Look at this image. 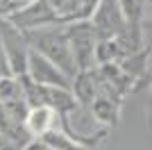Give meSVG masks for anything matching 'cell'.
<instances>
[{
  "label": "cell",
  "instance_id": "1",
  "mask_svg": "<svg viewBox=\"0 0 152 150\" xmlns=\"http://www.w3.org/2000/svg\"><path fill=\"white\" fill-rule=\"evenodd\" d=\"M23 34H25V41L30 48L39 50L50 62H55L66 75L73 77L77 73L75 62H73V52H70V43H68L66 21L50 23V25H43V27H34V30H25Z\"/></svg>",
  "mask_w": 152,
  "mask_h": 150
},
{
  "label": "cell",
  "instance_id": "2",
  "mask_svg": "<svg viewBox=\"0 0 152 150\" xmlns=\"http://www.w3.org/2000/svg\"><path fill=\"white\" fill-rule=\"evenodd\" d=\"M59 127H61L68 137L75 139V143L80 146V148H95V146H100L109 134V127H104V125L91 114L89 107L80 105V102H75L68 112H64L61 116H59Z\"/></svg>",
  "mask_w": 152,
  "mask_h": 150
},
{
  "label": "cell",
  "instance_id": "3",
  "mask_svg": "<svg viewBox=\"0 0 152 150\" xmlns=\"http://www.w3.org/2000/svg\"><path fill=\"white\" fill-rule=\"evenodd\" d=\"M66 32H68V43L73 52V62L77 71L93 68L95 66V43L98 34L89 18L80 21H66Z\"/></svg>",
  "mask_w": 152,
  "mask_h": 150
},
{
  "label": "cell",
  "instance_id": "4",
  "mask_svg": "<svg viewBox=\"0 0 152 150\" xmlns=\"http://www.w3.org/2000/svg\"><path fill=\"white\" fill-rule=\"evenodd\" d=\"M27 46L25 34L14 27L7 18H0V52L5 57V64L12 75L25 73V59H27Z\"/></svg>",
  "mask_w": 152,
  "mask_h": 150
},
{
  "label": "cell",
  "instance_id": "5",
  "mask_svg": "<svg viewBox=\"0 0 152 150\" xmlns=\"http://www.w3.org/2000/svg\"><path fill=\"white\" fill-rule=\"evenodd\" d=\"M7 21L14 27H18L20 32H25V30L43 27V25H50V23H59L61 18H59L57 9L52 7L50 0H32L25 7H20L18 12L9 14Z\"/></svg>",
  "mask_w": 152,
  "mask_h": 150
},
{
  "label": "cell",
  "instance_id": "6",
  "mask_svg": "<svg viewBox=\"0 0 152 150\" xmlns=\"http://www.w3.org/2000/svg\"><path fill=\"white\" fill-rule=\"evenodd\" d=\"M25 75L45 87H70V75H66L55 62H50L39 50L30 48L25 59Z\"/></svg>",
  "mask_w": 152,
  "mask_h": 150
},
{
  "label": "cell",
  "instance_id": "7",
  "mask_svg": "<svg viewBox=\"0 0 152 150\" xmlns=\"http://www.w3.org/2000/svg\"><path fill=\"white\" fill-rule=\"evenodd\" d=\"M89 21L93 23L98 39H116L125 32V18L121 14L118 0H98Z\"/></svg>",
  "mask_w": 152,
  "mask_h": 150
},
{
  "label": "cell",
  "instance_id": "8",
  "mask_svg": "<svg viewBox=\"0 0 152 150\" xmlns=\"http://www.w3.org/2000/svg\"><path fill=\"white\" fill-rule=\"evenodd\" d=\"M25 130L32 134V139L43 134L45 130H50L55 125H59V114L48 105H34V107H27V114H25Z\"/></svg>",
  "mask_w": 152,
  "mask_h": 150
},
{
  "label": "cell",
  "instance_id": "9",
  "mask_svg": "<svg viewBox=\"0 0 152 150\" xmlns=\"http://www.w3.org/2000/svg\"><path fill=\"white\" fill-rule=\"evenodd\" d=\"M61 21H80L93 14L98 0H50Z\"/></svg>",
  "mask_w": 152,
  "mask_h": 150
},
{
  "label": "cell",
  "instance_id": "10",
  "mask_svg": "<svg viewBox=\"0 0 152 150\" xmlns=\"http://www.w3.org/2000/svg\"><path fill=\"white\" fill-rule=\"evenodd\" d=\"M32 0H0V18H7L9 14L18 12L20 7H25Z\"/></svg>",
  "mask_w": 152,
  "mask_h": 150
},
{
  "label": "cell",
  "instance_id": "11",
  "mask_svg": "<svg viewBox=\"0 0 152 150\" xmlns=\"http://www.w3.org/2000/svg\"><path fill=\"white\" fill-rule=\"evenodd\" d=\"M2 146H9V143H7L5 139H2V134H0V148H2Z\"/></svg>",
  "mask_w": 152,
  "mask_h": 150
}]
</instances>
